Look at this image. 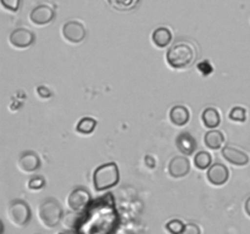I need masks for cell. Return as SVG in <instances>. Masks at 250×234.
Masks as SVG:
<instances>
[{
  "instance_id": "cell-22",
  "label": "cell",
  "mask_w": 250,
  "mask_h": 234,
  "mask_svg": "<svg viewBox=\"0 0 250 234\" xmlns=\"http://www.w3.org/2000/svg\"><path fill=\"white\" fill-rule=\"evenodd\" d=\"M45 187V179L42 176H32L28 180H27V188L32 192H37V190H42Z\"/></svg>"
},
{
  "instance_id": "cell-27",
  "label": "cell",
  "mask_w": 250,
  "mask_h": 234,
  "mask_svg": "<svg viewBox=\"0 0 250 234\" xmlns=\"http://www.w3.org/2000/svg\"><path fill=\"white\" fill-rule=\"evenodd\" d=\"M244 210H246V214L250 217V196L246 200V204H244Z\"/></svg>"
},
{
  "instance_id": "cell-11",
  "label": "cell",
  "mask_w": 250,
  "mask_h": 234,
  "mask_svg": "<svg viewBox=\"0 0 250 234\" xmlns=\"http://www.w3.org/2000/svg\"><path fill=\"white\" fill-rule=\"evenodd\" d=\"M207 179L214 187H222L229 179V171L222 163H214L207 172Z\"/></svg>"
},
{
  "instance_id": "cell-18",
  "label": "cell",
  "mask_w": 250,
  "mask_h": 234,
  "mask_svg": "<svg viewBox=\"0 0 250 234\" xmlns=\"http://www.w3.org/2000/svg\"><path fill=\"white\" fill-rule=\"evenodd\" d=\"M97 128V119L93 117H83L76 124V132L82 136H89Z\"/></svg>"
},
{
  "instance_id": "cell-7",
  "label": "cell",
  "mask_w": 250,
  "mask_h": 234,
  "mask_svg": "<svg viewBox=\"0 0 250 234\" xmlns=\"http://www.w3.org/2000/svg\"><path fill=\"white\" fill-rule=\"evenodd\" d=\"M41 165L42 162L39 155L32 150L23 151L20 154L19 158H17V168L26 175H31V173L38 171L41 168Z\"/></svg>"
},
{
  "instance_id": "cell-16",
  "label": "cell",
  "mask_w": 250,
  "mask_h": 234,
  "mask_svg": "<svg viewBox=\"0 0 250 234\" xmlns=\"http://www.w3.org/2000/svg\"><path fill=\"white\" fill-rule=\"evenodd\" d=\"M202 123L205 128L209 129H216L221 123V116H220L219 110L215 107H207L204 111L202 112Z\"/></svg>"
},
{
  "instance_id": "cell-25",
  "label": "cell",
  "mask_w": 250,
  "mask_h": 234,
  "mask_svg": "<svg viewBox=\"0 0 250 234\" xmlns=\"http://www.w3.org/2000/svg\"><path fill=\"white\" fill-rule=\"evenodd\" d=\"M36 92H37V94L39 95V98H42V99H49V98L51 97L50 90H49L46 87H43V85L37 88Z\"/></svg>"
},
{
  "instance_id": "cell-17",
  "label": "cell",
  "mask_w": 250,
  "mask_h": 234,
  "mask_svg": "<svg viewBox=\"0 0 250 234\" xmlns=\"http://www.w3.org/2000/svg\"><path fill=\"white\" fill-rule=\"evenodd\" d=\"M204 144L210 150H220L224 148L225 136L221 131L217 129H210L204 136Z\"/></svg>"
},
{
  "instance_id": "cell-12",
  "label": "cell",
  "mask_w": 250,
  "mask_h": 234,
  "mask_svg": "<svg viewBox=\"0 0 250 234\" xmlns=\"http://www.w3.org/2000/svg\"><path fill=\"white\" fill-rule=\"evenodd\" d=\"M67 206L70 207L72 211L78 212L81 210L84 209L90 201V194L87 189L80 187L73 189L67 196Z\"/></svg>"
},
{
  "instance_id": "cell-19",
  "label": "cell",
  "mask_w": 250,
  "mask_h": 234,
  "mask_svg": "<svg viewBox=\"0 0 250 234\" xmlns=\"http://www.w3.org/2000/svg\"><path fill=\"white\" fill-rule=\"evenodd\" d=\"M193 163H194L195 168L199 171L209 170L210 166L212 165V157L207 151H199V153L195 154Z\"/></svg>"
},
{
  "instance_id": "cell-28",
  "label": "cell",
  "mask_w": 250,
  "mask_h": 234,
  "mask_svg": "<svg viewBox=\"0 0 250 234\" xmlns=\"http://www.w3.org/2000/svg\"><path fill=\"white\" fill-rule=\"evenodd\" d=\"M61 234H63V233H61Z\"/></svg>"
},
{
  "instance_id": "cell-21",
  "label": "cell",
  "mask_w": 250,
  "mask_h": 234,
  "mask_svg": "<svg viewBox=\"0 0 250 234\" xmlns=\"http://www.w3.org/2000/svg\"><path fill=\"white\" fill-rule=\"evenodd\" d=\"M186 224L181 219H171L165 224V231L168 234H182Z\"/></svg>"
},
{
  "instance_id": "cell-26",
  "label": "cell",
  "mask_w": 250,
  "mask_h": 234,
  "mask_svg": "<svg viewBox=\"0 0 250 234\" xmlns=\"http://www.w3.org/2000/svg\"><path fill=\"white\" fill-rule=\"evenodd\" d=\"M144 161H146V165L148 166L149 168H154V167H155L156 162H155V160H154L153 156L148 155L146 158H144Z\"/></svg>"
},
{
  "instance_id": "cell-2",
  "label": "cell",
  "mask_w": 250,
  "mask_h": 234,
  "mask_svg": "<svg viewBox=\"0 0 250 234\" xmlns=\"http://www.w3.org/2000/svg\"><path fill=\"white\" fill-rule=\"evenodd\" d=\"M120 182L119 166L115 162H106L98 166L93 173V185L95 192L102 193L114 188Z\"/></svg>"
},
{
  "instance_id": "cell-1",
  "label": "cell",
  "mask_w": 250,
  "mask_h": 234,
  "mask_svg": "<svg viewBox=\"0 0 250 234\" xmlns=\"http://www.w3.org/2000/svg\"><path fill=\"white\" fill-rule=\"evenodd\" d=\"M197 58V50L189 41H178L166 53L167 65L173 70H186L190 67Z\"/></svg>"
},
{
  "instance_id": "cell-4",
  "label": "cell",
  "mask_w": 250,
  "mask_h": 234,
  "mask_svg": "<svg viewBox=\"0 0 250 234\" xmlns=\"http://www.w3.org/2000/svg\"><path fill=\"white\" fill-rule=\"evenodd\" d=\"M6 217L11 224L17 228H23L29 223L32 212L29 205L21 199H15L9 202L6 209Z\"/></svg>"
},
{
  "instance_id": "cell-6",
  "label": "cell",
  "mask_w": 250,
  "mask_h": 234,
  "mask_svg": "<svg viewBox=\"0 0 250 234\" xmlns=\"http://www.w3.org/2000/svg\"><path fill=\"white\" fill-rule=\"evenodd\" d=\"M36 36L27 28H16L10 33L9 43L12 48L17 50H24L34 43Z\"/></svg>"
},
{
  "instance_id": "cell-5",
  "label": "cell",
  "mask_w": 250,
  "mask_h": 234,
  "mask_svg": "<svg viewBox=\"0 0 250 234\" xmlns=\"http://www.w3.org/2000/svg\"><path fill=\"white\" fill-rule=\"evenodd\" d=\"M61 34H62V38L67 43L80 44L85 39L87 31H85V27L83 26L82 22L71 20V21H67L63 23Z\"/></svg>"
},
{
  "instance_id": "cell-9",
  "label": "cell",
  "mask_w": 250,
  "mask_h": 234,
  "mask_svg": "<svg viewBox=\"0 0 250 234\" xmlns=\"http://www.w3.org/2000/svg\"><path fill=\"white\" fill-rule=\"evenodd\" d=\"M221 155L225 158V161H227L229 165L236 166V167H244L250 161L248 154L233 145H227L222 148Z\"/></svg>"
},
{
  "instance_id": "cell-14",
  "label": "cell",
  "mask_w": 250,
  "mask_h": 234,
  "mask_svg": "<svg viewBox=\"0 0 250 234\" xmlns=\"http://www.w3.org/2000/svg\"><path fill=\"white\" fill-rule=\"evenodd\" d=\"M168 117H170V122L175 127H185L190 119V112L188 107L183 105H175L171 107Z\"/></svg>"
},
{
  "instance_id": "cell-8",
  "label": "cell",
  "mask_w": 250,
  "mask_h": 234,
  "mask_svg": "<svg viewBox=\"0 0 250 234\" xmlns=\"http://www.w3.org/2000/svg\"><path fill=\"white\" fill-rule=\"evenodd\" d=\"M55 19V10L49 5H38L29 14V21L34 26H46Z\"/></svg>"
},
{
  "instance_id": "cell-10",
  "label": "cell",
  "mask_w": 250,
  "mask_h": 234,
  "mask_svg": "<svg viewBox=\"0 0 250 234\" xmlns=\"http://www.w3.org/2000/svg\"><path fill=\"white\" fill-rule=\"evenodd\" d=\"M167 172L171 178L180 179L186 177L190 172V162L187 156H175L170 160L167 166Z\"/></svg>"
},
{
  "instance_id": "cell-15",
  "label": "cell",
  "mask_w": 250,
  "mask_h": 234,
  "mask_svg": "<svg viewBox=\"0 0 250 234\" xmlns=\"http://www.w3.org/2000/svg\"><path fill=\"white\" fill-rule=\"evenodd\" d=\"M151 41L158 49H165L172 41V32L167 27H158L151 33Z\"/></svg>"
},
{
  "instance_id": "cell-20",
  "label": "cell",
  "mask_w": 250,
  "mask_h": 234,
  "mask_svg": "<svg viewBox=\"0 0 250 234\" xmlns=\"http://www.w3.org/2000/svg\"><path fill=\"white\" fill-rule=\"evenodd\" d=\"M229 118L232 122H237V123H243L247 121V110L242 106H234L232 107L231 111L229 114Z\"/></svg>"
},
{
  "instance_id": "cell-13",
  "label": "cell",
  "mask_w": 250,
  "mask_h": 234,
  "mask_svg": "<svg viewBox=\"0 0 250 234\" xmlns=\"http://www.w3.org/2000/svg\"><path fill=\"white\" fill-rule=\"evenodd\" d=\"M176 146L182 155L190 156L194 154L195 149H197V140L190 133L183 132V133L178 134V136L176 138Z\"/></svg>"
},
{
  "instance_id": "cell-24",
  "label": "cell",
  "mask_w": 250,
  "mask_h": 234,
  "mask_svg": "<svg viewBox=\"0 0 250 234\" xmlns=\"http://www.w3.org/2000/svg\"><path fill=\"white\" fill-rule=\"evenodd\" d=\"M182 234H202V231H200V227L198 224L188 223L186 224Z\"/></svg>"
},
{
  "instance_id": "cell-3",
  "label": "cell",
  "mask_w": 250,
  "mask_h": 234,
  "mask_svg": "<svg viewBox=\"0 0 250 234\" xmlns=\"http://www.w3.org/2000/svg\"><path fill=\"white\" fill-rule=\"evenodd\" d=\"M37 216L42 226L48 229H53L62 221L63 210L58 200L54 197H48L39 204Z\"/></svg>"
},
{
  "instance_id": "cell-23",
  "label": "cell",
  "mask_w": 250,
  "mask_h": 234,
  "mask_svg": "<svg viewBox=\"0 0 250 234\" xmlns=\"http://www.w3.org/2000/svg\"><path fill=\"white\" fill-rule=\"evenodd\" d=\"M0 1H1V6L10 12L19 11L21 6V0H0Z\"/></svg>"
}]
</instances>
